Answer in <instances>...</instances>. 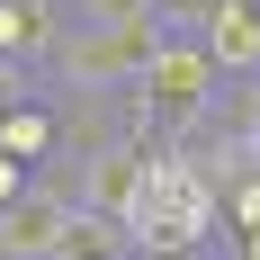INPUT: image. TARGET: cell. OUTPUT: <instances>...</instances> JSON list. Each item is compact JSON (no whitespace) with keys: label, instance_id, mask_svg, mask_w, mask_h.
I'll list each match as a JSON object with an SVG mask.
<instances>
[{"label":"cell","instance_id":"obj_6","mask_svg":"<svg viewBox=\"0 0 260 260\" xmlns=\"http://www.w3.org/2000/svg\"><path fill=\"white\" fill-rule=\"evenodd\" d=\"M54 36H63V0H0V54L9 63H45Z\"/></svg>","mask_w":260,"mask_h":260},{"label":"cell","instance_id":"obj_3","mask_svg":"<svg viewBox=\"0 0 260 260\" xmlns=\"http://www.w3.org/2000/svg\"><path fill=\"white\" fill-rule=\"evenodd\" d=\"M72 224H81V198L54 171H36V188H27L18 207H0V260H54Z\"/></svg>","mask_w":260,"mask_h":260},{"label":"cell","instance_id":"obj_2","mask_svg":"<svg viewBox=\"0 0 260 260\" xmlns=\"http://www.w3.org/2000/svg\"><path fill=\"white\" fill-rule=\"evenodd\" d=\"M135 99H144V117H153L161 135H188V126H207V117H215L224 72L207 63L198 36H161L153 63H144V81H135Z\"/></svg>","mask_w":260,"mask_h":260},{"label":"cell","instance_id":"obj_5","mask_svg":"<svg viewBox=\"0 0 260 260\" xmlns=\"http://www.w3.org/2000/svg\"><path fill=\"white\" fill-rule=\"evenodd\" d=\"M0 153H18L27 171H54V161H63V117H54V90L0 108Z\"/></svg>","mask_w":260,"mask_h":260},{"label":"cell","instance_id":"obj_7","mask_svg":"<svg viewBox=\"0 0 260 260\" xmlns=\"http://www.w3.org/2000/svg\"><path fill=\"white\" fill-rule=\"evenodd\" d=\"M161 0H63V27H153Z\"/></svg>","mask_w":260,"mask_h":260},{"label":"cell","instance_id":"obj_1","mask_svg":"<svg viewBox=\"0 0 260 260\" xmlns=\"http://www.w3.org/2000/svg\"><path fill=\"white\" fill-rule=\"evenodd\" d=\"M161 27H63L45 45L54 81L63 90H90V99H135V81H144V63H153Z\"/></svg>","mask_w":260,"mask_h":260},{"label":"cell","instance_id":"obj_9","mask_svg":"<svg viewBox=\"0 0 260 260\" xmlns=\"http://www.w3.org/2000/svg\"><path fill=\"white\" fill-rule=\"evenodd\" d=\"M27 188H36V171H27V161H18V153H0V207H18Z\"/></svg>","mask_w":260,"mask_h":260},{"label":"cell","instance_id":"obj_11","mask_svg":"<svg viewBox=\"0 0 260 260\" xmlns=\"http://www.w3.org/2000/svg\"><path fill=\"white\" fill-rule=\"evenodd\" d=\"M99 260H144V242H117V251H99Z\"/></svg>","mask_w":260,"mask_h":260},{"label":"cell","instance_id":"obj_4","mask_svg":"<svg viewBox=\"0 0 260 260\" xmlns=\"http://www.w3.org/2000/svg\"><path fill=\"white\" fill-rule=\"evenodd\" d=\"M198 45L224 81H251L260 72V0H207V18H198Z\"/></svg>","mask_w":260,"mask_h":260},{"label":"cell","instance_id":"obj_10","mask_svg":"<svg viewBox=\"0 0 260 260\" xmlns=\"http://www.w3.org/2000/svg\"><path fill=\"white\" fill-rule=\"evenodd\" d=\"M234 260H260V224H251V234H234Z\"/></svg>","mask_w":260,"mask_h":260},{"label":"cell","instance_id":"obj_8","mask_svg":"<svg viewBox=\"0 0 260 260\" xmlns=\"http://www.w3.org/2000/svg\"><path fill=\"white\" fill-rule=\"evenodd\" d=\"M224 188V234H251L260 224V161H242L234 180H215Z\"/></svg>","mask_w":260,"mask_h":260}]
</instances>
